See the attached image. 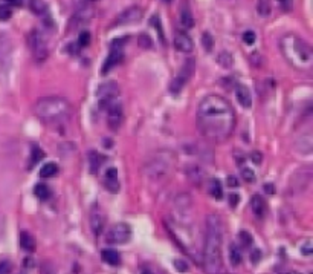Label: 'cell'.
Masks as SVG:
<instances>
[{"label":"cell","instance_id":"cell-1","mask_svg":"<svg viewBox=\"0 0 313 274\" xmlns=\"http://www.w3.org/2000/svg\"><path fill=\"white\" fill-rule=\"evenodd\" d=\"M197 129L208 141H226L235 129V112L231 103L219 93L206 95L197 107Z\"/></svg>","mask_w":313,"mask_h":274},{"label":"cell","instance_id":"cell-30","mask_svg":"<svg viewBox=\"0 0 313 274\" xmlns=\"http://www.w3.org/2000/svg\"><path fill=\"white\" fill-rule=\"evenodd\" d=\"M31 9L35 12L37 16H43L46 11V3L45 0H31Z\"/></svg>","mask_w":313,"mask_h":274},{"label":"cell","instance_id":"cell-28","mask_svg":"<svg viewBox=\"0 0 313 274\" xmlns=\"http://www.w3.org/2000/svg\"><path fill=\"white\" fill-rule=\"evenodd\" d=\"M34 195H35L38 199L45 201V199H48V198L51 196V190H49V187L45 185V184H37V185L34 187Z\"/></svg>","mask_w":313,"mask_h":274},{"label":"cell","instance_id":"cell-8","mask_svg":"<svg viewBox=\"0 0 313 274\" xmlns=\"http://www.w3.org/2000/svg\"><path fill=\"white\" fill-rule=\"evenodd\" d=\"M194 74V60L193 59H188L187 61H185L180 67V71L177 74V77L173 80L171 83V92L173 93H179L182 91V88L188 83V80L193 77Z\"/></svg>","mask_w":313,"mask_h":274},{"label":"cell","instance_id":"cell-24","mask_svg":"<svg viewBox=\"0 0 313 274\" xmlns=\"http://www.w3.org/2000/svg\"><path fill=\"white\" fill-rule=\"evenodd\" d=\"M180 23L183 28H187V30H191L193 26H194V19H193V12L191 9H188L187 6H183L180 9Z\"/></svg>","mask_w":313,"mask_h":274},{"label":"cell","instance_id":"cell-10","mask_svg":"<svg viewBox=\"0 0 313 274\" xmlns=\"http://www.w3.org/2000/svg\"><path fill=\"white\" fill-rule=\"evenodd\" d=\"M107 118H109V126L112 130H118L122 124V106L118 100H113L107 107Z\"/></svg>","mask_w":313,"mask_h":274},{"label":"cell","instance_id":"cell-12","mask_svg":"<svg viewBox=\"0 0 313 274\" xmlns=\"http://www.w3.org/2000/svg\"><path fill=\"white\" fill-rule=\"evenodd\" d=\"M310 180H312V169L310 167H303L301 170H298L293 178H292V190L295 191H303L307 188V185L310 184Z\"/></svg>","mask_w":313,"mask_h":274},{"label":"cell","instance_id":"cell-32","mask_svg":"<svg viewBox=\"0 0 313 274\" xmlns=\"http://www.w3.org/2000/svg\"><path fill=\"white\" fill-rule=\"evenodd\" d=\"M238 242H240L241 246H243V248H249V246L252 245V242H254V239H252V236L249 235L248 231H240L238 233Z\"/></svg>","mask_w":313,"mask_h":274},{"label":"cell","instance_id":"cell-19","mask_svg":"<svg viewBox=\"0 0 313 274\" xmlns=\"http://www.w3.org/2000/svg\"><path fill=\"white\" fill-rule=\"evenodd\" d=\"M104 225H106V219L104 216L99 213L98 210L92 212V216H90V228L93 231L95 236H101L103 231H104Z\"/></svg>","mask_w":313,"mask_h":274},{"label":"cell","instance_id":"cell-9","mask_svg":"<svg viewBox=\"0 0 313 274\" xmlns=\"http://www.w3.org/2000/svg\"><path fill=\"white\" fill-rule=\"evenodd\" d=\"M132 236V230L130 227L127 225L125 222H119L116 225H113L109 233H107V242L109 244H115V245H121V244H125L127 241L130 239Z\"/></svg>","mask_w":313,"mask_h":274},{"label":"cell","instance_id":"cell-7","mask_svg":"<svg viewBox=\"0 0 313 274\" xmlns=\"http://www.w3.org/2000/svg\"><path fill=\"white\" fill-rule=\"evenodd\" d=\"M98 100H99V106L103 109L107 107L113 100H116V97L119 95V85L116 81H106L101 86L98 88Z\"/></svg>","mask_w":313,"mask_h":274},{"label":"cell","instance_id":"cell-16","mask_svg":"<svg viewBox=\"0 0 313 274\" xmlns=\"http://www.w3.org/2000/svg\"><path fill=\"white\" fill-rule=\"evenodd\" d=\"M185 175H187V178L194 185H200L205 178V170L200 166H197V164H191V166L185 169Z\"/></svg>","mask_w":313,"mask_h":274},{"label":"cell","instance_id":"cell-41","mask_svg":"<svg viewBox=\"0 0 313 274\" xmlns=\"http://www.w3.org/2000/svg\"><path fill=\"white\" fill-rule=\"evenodd\" d=\"M139 46L141 48H150L151 46V38L147 34L139 35Z\"/></svg>","mask_w":313,"mask_h":274},{"label":"cell","instance_id":"cell-18","mask_svg":"<svg viewBox=\"0 0 313 274\" xmlns=\"http://www.w3.org/2000/svg\"><path fill=\"white\" fill-rule=\"evenodd\" d=\"M122 60V51L119 48H112V52L109 54L107 60L104 61V66L101 67V74H107L112 67H115L116 64H119Z\"/></svg>","mask_w":313,"mask_h":274},{"label":"cell","instance_id":"cell-49","mask_svg":"<svg viewBox=\"0 0 313 274\" xmlns=\"http://www.w3.org/2000/svg\"><path fill=\"white\" fill-rule=\"evenodd\" d=\"M238 201H240V196H238V195H231V196H229V202H231L232 207H235Z\"/></svg>","mask_w":313,"mask_h":274},{"label":"cell","instance_id":"cell-40","mask_svg":"<svg viewBox=\"0 0 313 274\" xmlns=\"http://www.w3.org/2000/svg\"><path fill=\"white\" fill-rule=\"evenodd\" d=\"M11 270H12V264L9 260H2V262H0V274H9Z\"/></svg>","mask_w":313,"mask_h":274},{"label":"cell","instance_id":"cell-46","mask_svg":"<svg viewBox=\"0 0 313 274\" xmlns=\"http://www.w3.org/2000/svg\"><path fill=\"white\" fill-rule=\"evenodd\" d=\"M251 159H252L255 164H260V162H261V153H260V152H257V150H255V152H252V153H251Z\"/></svg>","mask_w":313,"mask_h":274},{"label":"cell","instance_id":"cell-35","mask_svg":"<svg viewBox=\"0 0 313 274\" xmlns=\"http://www.w3.org/2000/svg\"><path fill=\"white\" fill-rule=\"evenodd\" d=\"M90 40H92V37H90V32L89 31H81V34L78 37V46H81V48L89 46Z\"/></svg>","mask_w":313,"mask_h":274},{"label":"cell","instance_id":"cell-42","mask_svg":"<svg viewBox=\"0 0 313 274\" xmlns=\"http://www.w3.org/2000/svg\"><path fill=\"white\" fill-rule=\"evenodd\" d=\"M243 40L246 45H254L255 43V32L254 31H246L243 34Z\"/></svg>","mask_w":313,"mask_h":274},{"label":"cell","instance_id":"cell-13","mask_svg":"<svg viewBox=\"0 0 313 274\" xmlns=\"http://www.w3.org/2000/svg\"><path fill=\"white\" fill-rule=\"evenodd\" d=\"M191 205H193V198L187 193H182L176 198L174 201V210L179 213V222L185 221V217H188L191 213Z\"/></svg>","mask_w":313,"mask_h":274},{"label":"cell","instance_id":"cell-15","mask_svg":"<svg viewBox=\"0 0 313 274\" xmlns=\"http://www.w3.org/2000/svg\"><path fill=\"white\" fill-rule=\"evenodd\" d=\"M174 48L183 54H190L194 49L193 38L187 32H176L174 35Z\"/></svg>","mask_w":313,"mask_h":274},{"label":"cell","instance_id":"cell-39","mask_svg":"<svg viewBox=\"0 0 313 274\" xmlns=\"http://www.w3.org/2000/svg\"><path fill=\"white\" fill-rule=\"evenodd\" d=\"M277 3H278V6L283 9V11H290L292 9V6H293V0H277Z\"/></svg>","mask_w":313,"mask_h":274},{"label":"cell","instance_id":"cell-21","mask_svg":"<svg viewBox=\"0 0 313 274\" xmlns=\"http://www.w3.org/2000/svg\"><path fill=\"white\" fill-rule=\"evenodd\" d=\"M251 209L254 212L255 216H258L261 217L266 212V204H264V199L260 196V195H254L251 198Z\"/></svg>","mask_w":313,"mask_h":274},{"label":"cell","instance_id":"cell-53","mask_svg":"<svg viewBox=\"0 0 313 274\" xmlns=\"http://www.w3.org/2000/svg\"><path fill=\"white\" fill-rule=\"evenodd\" d=\"M266 190L269 191V193H272V191H274V190H272V185H270V184H267V185H266Z\"/></svg>","mask_w":313,"mask_h":274},{"label":"cell","instance_id":"cell-50","mask_svg":"<svg viewBox=\"0 0 313 274\" xmlns=\"http://www.w3.org/2000/svg\"><path fill=\"white\" fill-rule=\"evenodd\" d=\"M8 5H14V6H20L22 5V0H3Z\"/></svg>","mask_w":313,"mask_h":274},{"label":"cell","instance_id":"cell-25","mask_svg":"<svg viewBox=\"0 0 313 274\" xmlns=\"http://www.w3.org/2000/svg\"><path fill=\"white\" fill-rule=\"evenodd\" d=\"M208 190H209V195L212 198H216V199H222L223 196V188H222V184L219 180H211L209 184H208Z\"/></svg>","mask_w":313,"mask_h":274},{"label":"cell","instance_id":"cell-29","mask_svg":"<svg viewBox=\"0 0 313 274\" xmlns=\"http://www.w3.org/2000/svg\"><path fill=\"white\" fill-rule=\"evenodd\" d=\"M89 158H90V170H92L93 173H96L98 169H99V166L103 164L104 158H103L101 155H99L98 152H90V153H89Z\"/></svg>","mask_w":313,"mask_h":274},{"label":"cell","instance_id":"cell-37","mask_svg":"<svg viewBox=\"0 0 313 274\" xmlns=\"http://www.w3.org/2000/svg\"><path fill=\"white\" fill-rule=\"evenodd\" d=\"M202 45H203V48L208 52H211V49H212V37H211L209 32H203V35H202Z\"/></svg>","mask_w":313,"mask_h":274},{"label":"cell","instance_id":"cell-51","mask_svg":"<svg viewBox=\"0 0 313 274\" xmlns=\"http://www.w3.org/2000/svg\"><path fill=\"white\" fill-rule=\"evenodd\" d=\"M25 260H26V262H25V265H28V267L34 265V262H31V259H29V257H28V259H25Z\"/></svg>","mask_w":313,"mask_h":274},{"label":"cell","instance_id":"cell-14","mask_svg":"<svg viewBox=\"0 0 313 274\" xmlns=\"http://www.w3.org/2000/svg\"><path fill=\"white\" fill-rule=\"evenodd\" d=\"M295 150L301 155H310L313 150V136L312 132L303 133L301 136H298L295 141Z\"/></svg>","mask_w":313,"mask_h":274},{"label":"cell","instance_id":"cell-27","mask_svg":"<svg viewBox=\"0 0 313 274\" xmlns=\"http://www.w3.org/2000/svg\"><path fill=\"white\" fill-rule=\"evenodd\" d=\"M57 173H58V166H57V164H54V162L45 164V166L41 167V170H40V175L43 176V178H52Z\"/></svg>","mask_w":313,"mask_h":274},{"label":"cell","instance_id":"cell-17","mask_svg":"<svg viewBox=\"0 0 313 274\" xmlns=\"http://www.w3.org/2000/svg\"><path fill=\"white\" fill-rule=\"evenodd\" d=\"M104 187L110 191V193H118L119 191V181H118V170L116 169H109L104 176Z\"/></svg>","mask_w":313,"mask_h":274},{"label":"cell","instance_id":"cell-56","mask_svg":"<svg viewBox=\"0 0 313 274\" xmlns=\"http://www.w3.org/2000/svg\"><path fill=\"white\" fill-rule=\"evenodd\" d=\"M20 274H26V273H20Z\"/></svg>","mask_w":313,"mask_h":274},{"label":"cell","instance_id":"cell-6","mask_svg":"<svg viewBox=\"0 0 313 274\" xmlns=\"http://www.w3.org/2000/svg\"><path fill=\"white\" fill-rule=\"evenodd\" d=\"M29 46H31V52L32 57L37 63H43L48 56H49V49H48V43L45 35L41 34L38 30H34L29 34Z\"/></svg>","mask_w":313,"mask_h":274},{"label":"cell","instance_id":"cell-54","mask_svg":"<svg viewBox=\"0 0 313 274\" xmlns=\"http://www.w3.org/2000/svg\"><path fill=\"white\" fill-rule=\"evenodd\" d=\"M281 274H300L298 271H287V273H281Z\"/></svg>","mask_w":313,"mask_h":274},{"label":"cell","instance_id":"cell-36","mask_svg":"<svg viewBox=\"0 0 313 274\" xmlns=\"http://www.w3.org/2000/svg\"><path fill=\"white\" fill-rule=\"evenodd\" d=\"M12 16V9L8 5H0V22H6Z\"/></svg>","mask_w":313,"mask_h":274},{"label":"cell","instance_id":"cell-47","mask_svg":"<svg viewBox=\"0 0 313 274\" xmlns=\"http://www.w3.org/2000/svg\"><path fill=\"white\" fill-rule=\"evenodd\" d=\"M174 267L179 270V271H182V273H185V271H187L188 270V267L187 265H185L183 262H182V260H174Z\"/></svg>","mask_w":313,"mask_h":274},{"label":"cell","instance_id":"cell-52","mask_svg":"<svg viewBox=\"0 0 313 274\" xmlns=\"http://www.w3.org/2000/svg\"><path fill=\"white\" fill-rule=\"evenodd\" d=\"M141 274H153V273H151L150 270H147V268H144V270H142V271H141Z\"/></svg>","mask_w":313,"mask_h":274},{"label":"cell","instance_id":"cell-48","mask_svg":"<svg viewBox=\"0 0 313 274\" xmlns=\"http://www.w3.org/2000/svg\"><path fill=\"white\" fill-rule=\"evenodd\" d=\"M228 185H229V187H237L238 185V181L235 180V178L234 176H229V178H228Z\"/></svg>","mask_w":313,"mask_h":274},{"label":"cell","instance_id":"cell-20","mask_svg":"<svg viewBox=\"0 0 313 274\" xmlns=\"http://www.w3.org/2000/svg\"><path fill=\"white\" fill-rule=\"evenodd\" d=\"M235 97L238 100V103L243 106V107H251L252 106V97H251V91L245 86V85H240L235 89Z\"/></svg>","mask_w":313,"mask_h":274},{"label":"cell","instance_id":"cell-22","mask_svg":"<svg viewBox=\"0 0 313 274\" xmlns=\"http://www.w3.org/2000/svg\"><path fill=\"white\" fill-rule=\"evenodd\" d=\"M19 242H20V246H22L25 251H34L35 250V239L28 231H22L20 233Z\"/></svg>","mask_w":313,"mask_h":274},{"label":"cell","instance_id":"cell-2","mask_svg":"<svg viewBox=\"0 0 313 274\" xmlns=\"http://www.w3.org/2000/svg\"><path fill=\"white\" fill-rule=\"evenodd\" d=\"M223 221L219 214H209L206 217L205 245L202 250L203 268L206 274H223Z\"/></svg>","mask_w":313,"mask_h":274},{"label":"cell","instance_id":"cell-38","mask_svg":"<svg viewBox=\"0 0 313 274\" xmlns=\"http://www.w3.org/2000/svg\"><path fill=\"white\" fill-rule=\"evenodd\" d=\"M241 178H243L246 183H254L255 181V173L251 169H243L241 170Z\"/></svg>","mask_w":313,"mask_h":274},{"label":"cell","instance_id":"cell-45","mask_svg":"<svg viewBox=\"0 0 313 274\" xmlns=\"http://www.w3.org/2000/svg\"><path fill=\"white\" fill-rule=\"evenodd\" d=\"M260 257H261V253H260V250H257V248H255V250L251 253V262L257 264L258 260H260Z\"/></svg>","mask_w":313,"mask_h":274},{"label":"cell","instance_id":"cell-3","mask_svg":"<svg viewBox=\"0 0 313 274\" xmlns=\"http://www.w3.org/2000/svg\"><path fill=\"white\" fill-rule=\"evenodd\" d=\"M280 51L284 60L296 71H309L313 63V52L304 38L296 34H286L280 38Z\"/></svg>","mask_w":313,"mask_h":274},{"label":"cell","instance_id":"cell-34","mask_svg":"<svg viewBox=\"0 0 313 274\" xmlns=\"http://www.w3.org/2000/svg\"><path fill=\"white\" fill-rule=\"evenodd\" d=\"M45 156V153L41 152V149L34 146L32 147V153H31V166H35L37 162H40V159Z\"/></svg>","mask_w":313,"mask_h":274},{"label":"cell","instance_id":"cell-31","mask_svg":"<svg viewBox=\"0 0 313 274\" xmlns=\"http://www.w3.org/2000/svg\"><path fill=\"white\" fill-rule=\"evenodd\" d=\"M229 259H231V264L234 267H238L241 264V253H240V250L237 248L235 245H231V248H229Z\"/></svg>","mask_w":313,"mask_h":274},{"label":"cell","instance_id":"cell-44","mask_svg":"<svg viewBox=\"0 0 313 274\" xmlns=\"http://www.w3.org/2000/svg\"><path fill=\"white\" fill-rule=\"evenodd\" d=\"M312 251H313V248H312V242H306V244L301 246V253L306 254V256H310Z\"/></svg>","mask_w":313,"mask_h":274},{"label":"cell","instance_id":"cell-33","mask_svg":"<svg viewBox=\"0 0 313 274\" xmlns=\"http://www.w3.org/2000/svg\"><path fill=\"white\" fill-rule=\"evenodd\" d=\"M257 11H258V14L261 17H269V14H270V3H269V0H258Z\"/></svg>","mask_w":313,"mask_h":274},{"label":"cell","instance_id":"cell-43","mask_svg":"<svg viewBox=\"0 0 313 274\" xmlns=\"http://www.w3.org/2000/svg\"><path fill=\"white\" fill-rule=\"evenodd\" d=\"M150 23H151V25H156V30H158V32H159L161 38H164V35H162V28H161V22H159V17H158V16L151 17Z\"/></svg>","mask_w":313,"mask_h":274},{"label":"cell","instance_id":"cell-5","mask_svg":"<svg viewBox=\"0 0 313 274\" xmlns=\"http://www.w3.org/2000/svg\"><path fill=\"white\" fill-rule=\"evenodd\" d=\"M174 161H176V156L171 150L161 149L147 158V161L144 162V167H142V172H144V175L150 178V180L161 181L173 172Z\"/></svg>","mask_w":313,"mask_h":274},{"label":"cell","instance_id":"cell-55","mask_svg":"<svg viewBox=\"0 0 313 274\" xmlns=\"http://www.w3.org/2000/svg\"><path fill=\"white\" fill-rule=\"evenodd\" d=\"M165 2H171V0H165Z\"/></svg>","mask_w":313,"mask_h":274},{"label":"cell","instance_id":"cell-11","mask_svg":"<svg viewBox=\"0 0 313 274\" xmlns=\"http://www.w3.org/2000/svg\"><path fill=\"white\" fill-rule=\"evenodd\" d=\"M142 19V8L139 6H130L124 9L121 14L116 17L115 25L118 26H125V25H133L136 22H139Z\"/></svg>","mask_w":313,"mask_h":274},{"label":"cell","instance_id":"cell-23","mask_svg":"<svg viewBox=\"0 0 313 274\" xmlns=\"http://www.w3.org/2000/svg\"><path fill=\"white\" fill-rule=\"evenodd\" d=\"M101 257H103V260H104L106 264L113 265V267H116V265L121 264V256L115 250H104L101 253Z\"/></svg>","mask_w":313,"mask_h":274},{"label":"cell","instance_id":"cell-4","mask_svg":"<svg viewBox=\"0 0 313 274\" xmlns=\"http://www.w3.org/2000/svg\"><path fill=\"white\" fill-rule=\"evenodd\" d=\"M37 118L45 124H61L72 115V106L61 97H45L37 100L34 106Z\"/></svg>","mask_w":313,"mask_h":274},{"label":"cell","instance_id":"cell-26","mask_svg":"<svg viewBox=\"0 0 313 274\" xmlns=\"http://www.w3.org/2000/svg\"><path fill=\"white\" fill-rule=\"evenodd\" d=\"M217 61L222 67H231L234 64V57L228 51H222L217 56Z\"/></svg>","mask_w":313,"mask_h":274}]
</instances>
